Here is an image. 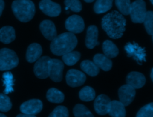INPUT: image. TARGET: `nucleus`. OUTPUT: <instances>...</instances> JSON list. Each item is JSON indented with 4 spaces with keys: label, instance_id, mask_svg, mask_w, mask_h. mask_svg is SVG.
<instances>
[{
    "label": "nucleus",
    "instance_id": "f257e3e1",
    "mask_svg": "<svg viewBox=\"0 0 153 117\" xmlns=\"http://www.w3.org/2000/svg\"><path fill=\"white\" fill-rule=\"evenodd\" d=\"M101 25L110 38L118 39L123 36L126 30V20L123 14L114 10L103 17Z\"/></svg>",
    "mask_w": 153,
    "mask_h": 117
},
{
    "label": "nucleus",
    "instance_id": "f03ea898",
    "mask_svg": "<svg viewBox=\"0 0 153 117\" xmlns=\"http://www.w3.org/2000/svg\"><path fill=\"white\" fill-rule=\"evenodd\" d=\"M78 43L77 38L74 34L67 32L57 35L50 44L51 52L56 56H62L72 51Z\"/></svg>",
    "mask_w": 153,
    "mask_h": 117
},
{
    "label": "nucleus",
    "instance_id": "7ed1b4c3",
    "mask_svg": "<svg viewBox=\"0 0 153 117\" xmlns=\"http://www.w3.org/2000/svg\"><path fill=\"white\" fill-rule=\"evenodd\" d=\"M15 17L22 22L31 20L35 13V7L30 0H15L11 5Z\"/></svg>",
    "mask_w": 153,
    "mask_h": 117
},
{
    "label": "nucleus",
    "instance_id": "20e7f679",
    "mask_svg": "<svg viewBox=\"0 0 153 117\" xmlns=\"http://www.w3.org/2000/svg\"><path fill=\"white\" fill-rule=\"evenodd\" d=\"M18 64L19 58L14 51L8 48L0 49V71L13 69Z\"/></svg>",
    "mask_w": 153,
    "mask_h": 117
},
{
    "label": "nucleus",
    "instance_id": "39448f33",
    "mask_svg": "<svg viewBox=\"0 0 153 117\" xmlns=\"http://www.w3.org/2000/svg\"><path fill=\"white\" fill-rule=\"evenodd\" d=\"M124 50L127 56L132 57L139 65L146 61V51L145 47H142L136 42H128L124 46Z\"/></svg>",
    "mask_w": 153,
    "mask_h": 117
},
{
    "label": "nucleus",
    "instance_id": "423d86ee",
    "mask_svg": "<svg viewBox=\"0 0 153 117\" xmlns=\"http://www.w3.org/2000/svg\"><path fill=\"white\" fill-rule=\"evenodd\" d=\"M146 3L143 0H136L131 3L130 13L131 20L134 23L143 22L146 14Z\"/></svg>",
    "mask_w": 153,
    "mask_h": 117
},
{
    "label": "nucleus",
    "instance_id": "0eeeda50",
    "mask_svg": "<svg viewBox=\"0 0 153 117\" xmlns=\"http://www.w3.org/2000/svg\"><path fill=\"white\" fill-rule=\"evenodd\" d=\"M51 58L48 56L40 57L35 62L33 72L36 77L44 79L48 77Z\"/></svg>",
    "mask_w": 153,
    "mask_h": 117
},
{
    "label": "nucleus",
    "instance_id": "6e6552de",
    "mask_svg": "<svg viewBox=\"0 0 153 117\" xmlns=\"http://www.w3.org/2000/svg\"><path fill=\"white\" fill-rule=\"evenodd\" d=\"M86 80V76L81 71L75 69H70L66 75V81L68 85L72 88L82 85Z\"/></svg>",
    "mask_w": 153,
    "mask_h": 117
},
{
    "label": "nucleus",
    "instance_id": "1a4fd4ad",
    "mask_svg": "<svg viewBox=\"0 0 153 117\" xmlns=\"http://www.w3.org/2000/svg\"><path fill=\"white\" fill-rule=\"evenodd\" d=\"M65 28L69 32L73 34L81 33L85 28L84 20L78 15L71 16L65 21Z\"/></svg>",
    "mask_w": 153,
    "mask_h": 117
},
{
    "label": "nucleus",
    "instance_id": "9d476101",
    "mask_svg": "<svg viewBox=\"0 0 153 117\" xmlns=\"http://www.w3.org/2000/svg\"><path fill=\"white\" fill-rule=\"evenodd\" d=\"M64 64L57 59H51L48 77L55 82H60L62 80Z\"/></svg>",
    "mask_w": 153,
    "mask_h": 117
},
{
    "label": "nucleus",
    "instance_id": "9b49d317",
    "mask_svg": "<svg viewBox=\"0 0 153 117\" xmlns=\"http://www.w3.org/2000/svg\"><path fill=\"white\" fill-rule=\"evenodd\" d=\"M42 107L43 104L40 100L30 99L20 105V110L22 113L35 115L42 110Z\"/></svg>",
    "mask_w": 153,
    "mask_h": 117
},
{
    "label": "nucleus",
    "instance_id": "f8f14e48",
    "mask_svg": "<svg viewBox=\"0 0 153 117\" xmlns=\"http://www.w3.org/2000/svg\"><path fill=\"white\" fill-rule=\"evenodd\" d=\"M39 7L43 13L50 17H57L61 13L60 5L51 0H41Z\"/></svg>",
    "mask_w": 153,
    "mask_h": 117
},
{
    "label": "nucleus",
    "instance_id": "ddd939ff",
    "mask_svg": "<svg viewBox=\"0 0 153 117\" xmlns=\"http://www.w3.org/2000/svg\"><path fill=\"white\" fill-rule=\"evenodd\" d=\"M111 100L105 94L98 95L94 101V108L96 112L100 115H105L108 113L110 109Z\"/></svg>",
    "mask_w": 153,
    "mask_h": 117
},
{
    "label": "nucleus",
    "instance_id": "4468645a",
    "mask_svg": "<svg viewBox=\"0 0 153 117\" xmlns=\"http://www.w3.org/2000/svg\"><path fill=\"white\" fill-rule=\"evenodd\" d=\"M135 95V89L128 84L121 86L118 89L120 101L121 102L124 106H128L133 101Z\"/></svg>",
    "mask_w": 153,
    "mask_h": 117
},
{
    "label": "nucleus",
    "instance_id": "2eb2a0df",
    "mask_svg": "<svg viewBox=\"0 0 153 117\" xmlns=\"http://www.w3.org/2000/svg\"><path fill=\"white\" fill-rule=\"evenodd\" d=\"M39 29L43 36L47 40L52 41L57 35L54 23L50 20H44L39 25Z\"/></svg>",
    "mask_w": 153,
    "mask_h": 117
},
{
    "label": "nucleus",
    "instance_id": "dca6fc26",
    "mask_svg": "<svg viewBox=\"0 0 153 117\" xmlns=\"http://www.w3.org/2000/svg\"><path fill=\"white\" fill-rule=\"evenodd\" d=\"M146 82L145 76L139 72L132 71L129 73L126 77L127 84L130 85L134 89L142 88Z\"/></svg>",
    "mask_w": 153,
    "mask_h": 117
},
{
    "label": "nucleus",
    "instance_id": "f3484780",
    "mask_svg": "<svg viewBox=\"0 0 153 117\" xmlns=\"http://www.w3.org/2000/svg\"><path fill=\"white\" fill-rule=\"evenodd\" d=\"M98 34L99 31L96 26L92 25L87 28L85 43L88 49H92L96 46L99 44V42L98 41Z\"/></svg>",
    "mask_w": 153,
    "mask_h": 117
},
{
    "label": "nucleus",
    "instance_id": "a211bd4d",
    "mask_svg": "<svg viewBox=\"0 0 153 117\" xmlns=\"http://www.w3.org/2000/svg\"><path fill=\"white\" fill-rule=\"evenodd\" d=\"M42 49L41 45L36 43L30 44L27 49L26 59L27 62L33 63L36 61L41 56Z\"/></svg>",
    "mask_w": 153,
    "mask_h": 117
},
{
    "label": "nucleus",
    "instance_id": "6ab92c4d",
    "mask_svg": "<svg viewBox=\"0 0 153 117\" xmlns=\"http://www.w3.org/2000/svg\"><path fill=\"white\" fill-rule=\"evenodd\" d=\"M93 62L99 69L100 68L105 71H109L112 67V61L104 54H96L93 57Z\"/></svg>",
    "mask_w": 153,
    "mask_h": 117
},
{
    "label": "nucleus",
    "instance_id": "aec40b11",
    "mask_svg": "<svg viewBox=\"0 0 153 117\" xmlns=\"http://www.w3.org/2000/svg\"><path fill=\"white\" fill-rule=\"evenodd\" d=\"M108 114L111 117H126V111L124 105L120 101H111Z\"/></svg>",
    "mask_w": 153,
    "mask_h": 117
},
{
    "label": "nucleus",
    "instance_id": "412c9836",
    "mask_svg": "<svg viewBox=\"0 0 153 117\" xmlns=\"http://www.w3.org/2000/svg\"><path fill=\"white\" fill-rule=\"evenodd\" d=\"M16 38L15 30L11 26H5L0 29V41L4 44H9Z\"/></svg>",
    "mask_w": 153,
    "mask_h": 117
},
{
    "label": "nucleus",
    "instance_id": "4be33fe9",
    "mask_svg": "<svg viewBox=\"0 0 153 117\" xmlns=\"http://www.w3.org/2000/svg\"><path fill=\"white\" fill-rule=\"evenodd\" d=\"M102 50L104 55L109 59L115 58L119 53L117 46L111 40H106L102 44Z\"/></svg>",
    "mask_w": 153,
    "mask_h": 117
},
{
    "label": "nucleus",
    "instance_id": "5701e85b",
    "mask_svg": "<svg viewBox=\"0 0 153 117\" xmlns=\"http://www.w3.org/2000/svg\"><path fill=\"white\" fill-rule=\"evenodd\" d=\"M81 70L88 75L94 77L99 73V68L92 61L90 60H84L81 62L80 64Z\"/></svg>",
    "mask_w": 153,
    "mask_h": 117
},
{
    "label": "nucleus",
    "instance_id": "b1692460",
    "mask_svg": "<svg viewBox=\"0 0 153 117\" xmlns=\"http://www.w3.org/2000/svg\"><path fill=\"white\" fill-rule=\"evenodd\" d=\"M46 97L48 101L54 103H61L65 99L63 93L54 88H50L47 91Z\"/></svg>",
    "mask_w": 153,
    "mask_h": 117
},
{
    "label": "nucleus",
    "instance_id": "393cba45",
    "mask_svg": "<svg viewBox=\"0 0 153 117\" xmlns=\"http://www.w3.org/2000/svg\"><path fill=\"white\" fill-rule=\"evenodd\" d=\"M113 0H96L93 9L96 14H102L109 11L112 6Z\"/></svg>",
    "mask_w": 153,
    "mask_h": 117
},
{
    "label": "nucleus",
    "instance_id": "a878e982",
    "mask_svg": "<svg viewBox=\"0 0 153 117\" xmlns=\"http://www.w3.org/2000/svg\"><path fill=\"white\" fill-rule=\"evenodd\" d=\"M80 58L81 53L77 51H71L62 55L63 62L68 66L75 65L79 60Z\"/></svg>",
    "mask_w": 153,
    "mask_h": 117
},
{
    "label": "nucleus",
    "instance_id": "bb28decb",
    "mask_svg": "<svg viewBox=\"0 0 153 117\" xmlns=\"http://www.w3.org/2000/svg\"><path fill=\"white\" fill-rule=\"evenodd\" d=\"M96 92L94 89L88 86L82 88L79 92V98L84 101H90L94 99Z\"/></svg>",
    "mask_w": 153,
    "mask_h": 117
},
{
    "label": "nucleus",
    "instance_id": "cd10ccee",
    "mask_svg": "<svg viewBox=\"0 0 153 117\" xmlns=\"http://www.w3.org/2000/svg\"><path fill=\"white\" fill-rule=\"evenodd\" d=\"M75 117H94L89 109L82 104H76L73 109Z\"/></svg>",
    "mask_w": 153,
    "mask_h": 117
},
{
    "label": "nucleus",
    "instance_id": "c85d7f7f",
    "mask_svg": "<svg viewBox=\"0 0 153 117\" xmlns=\"http://www.w3.org/2000/svg\"><path fill=\"white\" fill-rule=\"evenodd\" d=\"M3 83L5 86V89L4 92L5 94H9L13 92V85H14V80L13 76L11 72H5L2 75Z\"/></svg>",
    "mask_w": 153,
    "mask_h": 117
},
{
    "label": "nucleus",
    "instance_id": "c756f323",
    "mask_svg": "<svg viewBox=\"0 0 153 117\" xmlns=\"http://www.w3.org/2000/svg\"><path fill=\"white\" fill-rule=\"evenodd\" d=\"M115 5L123 15H128L131 2L130 0H115Z\"/></svg>",
    "mask_w": 153,
    "mask_h": 117
},
{
    "label": "nucleus",
    "instance_id": "7c9ffc66",
    "mask_svg": "<svg viewBox=\"0 0 153 117\" xmlns=\"http://www.w3.org/2000/svg\"><path fill=\"white\" fill-rule=\"evenodd\" d=\"M147 33L152 36L153 35V13L152 11H146V14L143 22Z\"/></svg>",
    "mask_w": 153,
    "mask_h": 117
},
{
    "label": "nucleus",
    "instance_id": "2f4dec72",
    "mask_svg": "<svg viewBox=\"0 0 153 117\" xmlns=\"http://www.w3.org/2000/svg\"><path fill=\"white\" fill-rule=\"evenodd\" d=\"M136 117H153V103H150L142 107Z\"/></svg>",
    "mask_w": 153,
    "mask_h": 117
},
{
    "label": "nucleus",
    "instance_id": "473e14b6",
    "mask_svg": "<svg viewBox=\"0 0 153 117\" xmlns=\"http://www.w3.org/2000/svg\"><path fill=\"white\" fill-rule=\"evenodd\" d=\"M12 107L10 98L6 94L0 93V111L8 112Z\"/></svg>",
    "mask_w": 153,
    "mask_h": 117
},
{
    "label": "nucleus",
    "instance_id": "72a5a7b5",
    "mask_svg": "<svg viewBox=\"0 0 153 117\" xmlns=\"http://www.w3.org/2000/svg\"><path fill=\"white\" fill-rule=\"evenodd\" d=\"M48 117H69V112L66 107L58 106L50 113Z\"/></svg>",
    "mask_w": 153,
    "mask_h": 117
},
{
    "label": "nucleus",
    "instance_id": "f704fd0d",
    "mask_svg": "<svg viewBox=\"0 0 153 117\" xmlns=\"http://www.w3.org/2000/svg\"><path fill=\"white\" fill-rule=\"evenodd\" d=\"M64 4L74 12H79L82 10V4L79 0H65Z\"/></svg>",
    "mask_w": 153,
    "mask_h": 117
},
{
    "label": "nucleus",
    "instance_id": "c9c22d12",
    "mask_svg": "<svg viewBox=\"0 0 153 117\" xmlns=\"http://www.w3.org/2000/svg\"><path fill=\"white\" fill-rule=\"evenodd\" d=\"M4 6H5V3L4 0H0V16L2 14V11L4 8Z\"/></svg>",
    "mask_w": 153,
    "mask_h": 117
},
{
    "label": "nucleus",
    "instance_id": "e433bc0d",
    "mask_svg": "<svg viewBox=\"0 0 153 117\" xmlns=\"http://www.w3.org/2000/svg\"><path fill=\"white\" fill-rule=\"evenodd\" d=\"M16 117H36L35 115H28V114H25V113H20L17 115Z\"/></svg>",
    "mask_w": 153,
    "mask_h": 117
},
{
    "label": "nucleus",
    "instance_id": "4c0bfd02",
    "mask_svg": "<svg viewBox=\"0 0 153 117\" xmlns=\"http://www.w3.org/2000/svg\"><path fill=\"white\" fill-rule=\"evenodd\" d=\"M152 74H153V69L151 70V74H150V76H151V80L153 81V77H152Z\"/></svg>",
    "mask_w": 153,
    "mask_h": 117
},
{
    "label": "nucleus",
    "instance_id": "58836bf2",
    "mask_svg": "<svg viewBox=\"0 0 153 117\" xmlns=\"http://www.w3.org/2000/svg\"><path fill=\"white\" fill-rule=\"evenodd\" d=\"M85 2H87V3H90V2H93L94 0H84Z\"/></svg>",
    "mask_w": 153,
    "mask_h": 117
},
{
    "label": "nucleus",
    "instance_id": "ea45409f",
    "mask_svg": "<svg viewBox=\"0 0 153 117\" xmlns=\"http://www.w3.org/2000/svg\"><path fill=\"white\" fill-rule=\"evenodd\" d=\"M0 117H7V116L4 114H2V113H0Z\"/></svg>",
    "mask_w": 153,
    "mask_h": 117
},
{
    "label": "nucleus",
    "instance_id": "a19ab883",
    "mask_svg": "<svg viewBox=\"0 0 153 117\" xmlns=\"http://www.w3.org/2000/svg\"><path fill=\"white\" fill-rule=\"evenodd\" d=\"M150 1V2H151V3L152 4H153V0H149Z\"/></svg>",
    "mask_w": 153,
    "mask_h": 117
}]
</instances>
